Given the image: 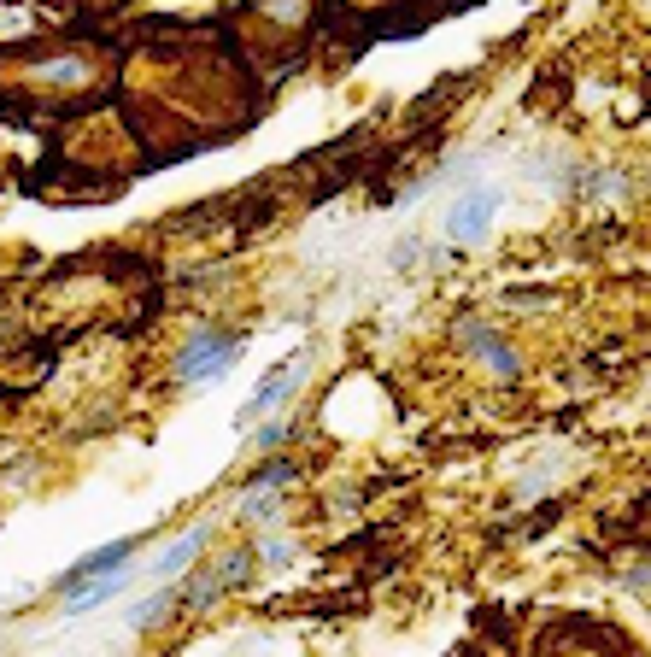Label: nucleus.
I'll return each mask as SVG.
<instances>
[{
    "label": "nucleus",
    "instance_id": "obj_1",
    "mask_svg": "<svg viewBox=\"0 0 651 657\" xmlns=\"http://www.w3.org/2000/svg\"><path fill=\"white\" fill-rule=\"evenodd\" d=\"M305 370H311V352H305V347H300V352H288V358H282V364H276V370H270V376L259 382V388H253V399H247V405L235 411V429L247 435V429L259 423L264 411H276L282 399L300 388V376H305Z\"/></svg>",
    "mask_w": 651,
    "mask_h": 657
},
{
    "label": "nucleus",
    "instance_id": "obj_2",
    "mask_svg": "<svg viewBox=\"0 0 651 657\" xmlns=\"http://www.w3.org/2000/svg\"><path fill=\"white\" fill-rule=\"evenodd\" d=\"M235 352H241V341H229V335H194L176 358V382H200V376L212 382L235 364Z\"/></svg>",
    "mask_w": 651,
    "mask_h": 657
},
{
    "label": "nucleus",
    "instance_id": "obj_3",
    "mask_svg": "<svg viewBox=\"0 0 651 657\" xmlns=\"http://www.w3.org/2000/svg\"><path fill=\"white\" fill-rule=\"evenodd\" d=\"M130 552H135V540H112V546H100V552L77 558L53 587H59V593H77V587H88V581H106V575H118L124 564H130Z\"/></svg>",
    "mask_w": 651,
    "mask_h": 657
},
{
    "label": "nucleus",
    "instance_id": "obj_4",
    "mask_svg": "<svg viewBox=\"0 0 651 657\" xmlns=\"http://www.w3.org/2000/svg\"><path fill=\"white\" fill-rule=\"evenodd\" d=\"M493 212H499V194L493 188H476L470 200H458L452 206V241H476L481 229L493 223Z\"/></svg>",
    "mask_w": 651,
    "mask_h": 657
},
{
    "label": "nucleus",
    "instance_id": "obj_5",
    "mask_svg": "<svg viewBox=\"0 0 651 657\" xmlns=\"http://www.w3.org/2000/svg\"><path fill=\"white\" fill-rule=\"evenodd\" d=\"M247 575H253V558H247V552H235V558L223 564V575H200L194 587H182V599H188V605H212V599H223L229 587H241Z\"/></svg>",
    "mask_w": 651,
    "mask_h": 657
},
{
    "label": "nucleus",
    "instance_id": "obj_6",
    "mask_svg": "<svg viewBox=\"0 0 651 657\" xmlns=\"http://www.w3.org/2000/svg\"><path fill=\"white\" fill-rule=\"evenodd\" d=\"M464 341H470V347H476L481 358H487V364L499 370V376H517V352H511V347H499V341H493V335H487L481 323H464Z\"/></svg>",
    "mask_w": 651,
    "mask_h": 657
},
{
    "label": "nucleus",
    "instance_id": "obj_7",
    "mask_svg": "<svg viewBox=\"0 0 651 657\" xmlns=\"http://www.w3.org/2000/svg\"><path fill=\"white\" fill-rule=\"evenodd\" d=\"M200 546H206V528H188L182 540H171V552L159 558V581H176V575L194 564V552H200Z\"/></svg>",
    "mask_w": 651,
    "mask_h": 657
},
{
    "label": "nucleus",
    "instance_id": "obj_8",
    "mask_svg": "<svg viewBox=\"0 0 651 657\" xmlns=\"http://www.w3.org/2000/svg\"><path fill=\"white\" fill-rule=\"evenodd\" d=\"M112 593H124V575H106V581H88V587H77L71 599H65V611H94V605H106Z\"/></svg>",
    "mask_w": 651,
    "mask_h": 657
},
{
    "label": "nucleus",
    "instance_id": "obj_9",
    "mask_svg": "<svg viewBox=\"0 0 651 657\" xmlns=\"http://www.w3.org/2000/svg\"><path fill=\"white\" fill-rule=\"evenodd\" d=\"M165 611H171V593H147V599H135V605H130V616H124V622L141 634V628H153Z\"/></svg>",
    "mask_w": 651,
    "mask_h": 657
},
{
    "label": "nucleus",
    "instance_id": "obj_10",
    "mask_svg": "<svg viewBox=\"0 0 651 657\" xmlns=\"http://www.w3.org/2000/svg\"><path fill=\"white\" fill-rule=\"evenodd\" d=\"M288 482H294V464H282V458H276V464H264L259 476H253L259 493H276V487H288Z\"/></svg>",
    "mask_w": 651,
    "mask_h": 657
}]
</instances>
